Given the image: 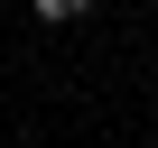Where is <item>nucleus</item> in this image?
<instances>
[{
	"mask_svg": "<svg viewBox=\"0 0 158 148\" xmlns=\"http://www.w3.org/2000/svg\"><path fill=\"white\" fill-rule=\"evenodd\" d=\"M84 10H93V0H37V19H47V28H74Z\"/></svg>",
	"mask_w": 158,
	"mask_h": 148,
	"instance_id": "nucleus-1",
	"label": "nucleus"
}]
</instances>
